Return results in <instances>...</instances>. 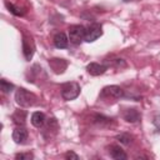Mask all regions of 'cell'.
<instances>
[{
	"label": "cell",
	"instance_id": "6da1fadb",
	"mask_svg": "<svg viewBox=\"0 0 160 160\" xmlns=\"http://www.w3.org/2000/svg\"><path fill=\"white\" fill-rule=\"evenodd\" d=\"M38 98L34 92L28 91L26 89H18L15 92V101L18 105H20L21 108H30L36 102Z\"/></svg>",
	"mask_w": 160,
	"mask_h": 160
},
{
	"label": "cell",
	"instance_id": "7a4b0ae2",
	"mask_svg": "<svg viewBox=\"0 0 160 160\" xmlns=\"http://www.w3.org/2000/svg\"><path fill=\"white\" fill-rule=\"evenodd\" d=\"M80 94V85L75 81H69L61 85V96L64 100L70 101L79 96Z\"/></svg>",
	"mask_w": 160,
	"mask_h": 160
},
{
	"label": "cell",
	"instance_id": "3957f363",
	"mask_svg": "<svg viewBox=\"0 0 160 160\" xmlns=\"http://www.w3.org/2000/svg\"><path fill=\"white\" fill-rule=\"evenodd\" d=\"M124 96V90L118 85H109L105 86L100 92V99H112V101L120 99Z\"/></svg>",
	"mask_w": 160,
	"mask_h": 160
},
{
	"label": "cell",
	"instance_id": "277c9868",
	"mask_svg": "<svg viewBox=\"0 0 160 160\" xmlns=\"http://www.w3.org/2000/svg\"><path fill=\"white\" fill-rule=\"evenodd\" d=\"M85 34H86V29L82 25H71L69 28V39L75 45L85 40Z\"/></svg>",
	"mask_w": 160,
	"mask_h": 160
},
{
	"label": "cell",
	"instance_id": "5b68a950",
	"mask_svg": "<svg viewBox=\"0 0 160 160\" xmlns=\"http://www.w3.org/2000/svg\"><path fill=\"white\" fill-rule=\"evenodd\" d=\"M34 51H35V44H34L32 39L28 35H24L22 36V52H24L25 59L30 60L34 55Z\"/></svg>",
	"mask_w": 160,
	"mask_h": 160
},
{
	"label": "cell",
	"instance_id": "8992f818",
	"mask_svg": "<svg viewBox=\"0 0 160 160\" xmlns=\"http://www.w3.org/2000/svg\"><path fill=\"white\" fill-rule=\"evenodd\" d=\"M101 35H102L101 26H100V25H92V26H90V28L86 30L85 41H86V42H92V41H95L96 39H99Z\"/></svg>",
	"mask_w": 160,
	"mask_h": 160
},
{
	"label": "cell",
	"instance_id": "52a82bcc",
	"mask_svg": "<svg viewBox=\"0 0 160 160\" xmlns=\"http://www.w3.org/2000/svg\"><path fill=\"white\" fill-rule=\"evenodd\" d=\"M49 65L54 70L55 74H62L66 70V68H68V61L64 60V59L54 58V59H50L49 60Z\"/></svg>",
	"mask_w": 160,
	"mask_h": 160
},
{
	"label": "cell",
	"instance_id": "ba28073f",
	"mask_svg": "<svg viewBox=\"0 0 160 160\" xmlns=\"http://www.w3.org/2000/svg\"><path fill=\"white\" fill-rule=\"evenodd\" d=\"M12 140L16 144H24L28 140V130L22 126H18L12 131Z\"/></svg>",
	"mask_w": 160,
	"mask_h": 160
},
{
	"label": "cell",
	"instance_id": "9c48e42d",
	"mask_svg": "<svg viewBox=\"0 0 160 160\" xmlns=\"http://www.w3.org/2000/svg\"><path fill=\"white\" fill-rule=\"evenodd\" d=\"M108 66L102 65V64H99V62H90L88 66H86V70L90 75L92 76H99V75H102L105 71H106Z\"/></svg>",
	"mask_w": 160,
	"mask_h": 160
},
{
	"label": "cell",
	"instance_id": "30bf717a",
	"mask_svg": "<svg viewBox=\"0 0 160 160\" xmlns=\"http://www.w3.org/2000/svg\"><path fill=\"white\" fill-rule=\"evenodd\" d=\"M109 154L115 160H125L128 159V155L119 145H110L109 146Z\"/></svg>",
	"mask_w": 160,
	"mask_h": 160
},
{
	"label": "cell",
	"instance_id": "8fae6325",
	"mask_svg": "<svg viewBox=\"0 0 160 160\" xmlns=\"http://www.w3.org/2000/svg\"><path fill=\"white\" fill-rule=\"evenodd\" d=\"M141 118V114L139 112L138 109L135 108H131V109H126L125 112H124V119L128 121V122H138Z\"/></svg>",
	"mask_w": 160,
	"mask_h": 160
},
{
	"label": "cell",
	"instance_id": "7c38bea8",
	"mask_svg": "<svg viewBox=\"0 0 160 160\" xmlns=\"http://www.w3.org/2000/svg\"><path fill=\"white\" fill-rule=\"evenodd\" d=\"M54 45L58 49H66L69 45V39L64 32H58L54 36Z\"/></svg>",
	"mask_w": 160,
	"mask_h": 160
},
{
	"label": "cell",
	"instance_id": "4fadbf2b",
	"mask_svg": "<svg viewBox=\"0 0 160 160\" xmlns=\"http://www.w3.org/2000/svg\"><path fill=\"white\" fill-rule=\"evenodd\" d=\"M26 116H28V112L25 110H16L11 115V119H12L14 124H16L18 126H22L26 121Z\"/></svg>",
	"mask_w": 160,
	"mask_h": 160
},
{
	"label": "cell",
	"instance_id": "5bb4252c",
	"mask_svg": "<svg viewBox=\"0 0 160 160\" xmlns=\"http://www.w3.org/2000/svg\"><path fill=\"white\" fill-rule=\"evenodd\" d=\"M45 115L40 111H35L32 115H31V124L35 126V128H42L45 125Z\"/></svg>",
	"mask_w": 160,
	"mask_h": 160
},
{
	"label": "cell",
	"instance_id": "9a60e30c",
	"mask_svg": "<svg viewBox=\"0 0 160 160\" xmlns=\"http://www.w3.org/2000/svg\"><path fill=\"white\" fill-rule=\"evenodd\" d=\"M5 5H6V8L10 10V12H11V14H14V15H16V16H22V15L25 14V10H24L22 8L16 6V5H14V4L9 2V1H6V2H5Z\"/></svg>",
	"mask_w": 160,
	"mask_h": 160
},
{
	"label": "cell",
	"instance_id": "2e32d148",
	"mask_svg": "<svg viewBox=\"0 0 160 160\" xmlns=\"http://www.w3.org/2000/svg\"><path fill=\"white\" fill-rule=\"evenodd\" d=\"M0 88H1L2 92H10V91L14 89V84L6 81L5 79H1V80H0Z\"/></svg>",
	"mask_w": 160,
	"mask_h": 160
},
{
	"label": "cell",
	"instance_id": "e0dca14e",
	"mask_svg": "<svg viewBox=\"0 0 160 160\" xmlns=\"http://www.w3.org/2000/svg\"><path fill=\"white\" fill-rule=\"evenodd\" d=\"M116 139L124 145H130V142H131V136L129 134H120L116 136Z\"/></svg>",
	"mask_w": 160,
	"mask_h": 160
},
{
	"label": "cell",
	"instance_id": "ac0fdd59",
	"mask_svg": "<svg viewBox=\"0 0 160 160\" xmlns=\"http://www.w3.org/2000/svg\"><path fill=\"white\" fill-rule=\"evenodd\" d=\"M15 159L16 160H30V159H34V155L31 152H20L15 155Z\"/></svg>",
	"mask_w": 160,
	"mask_h": 160
},
{
	"label": "cell",
	"instance_id": "d6986e66",
	"mask_svg": "<svg viewBox=\"0 0 160 160\" xmlns=\"http://www.w3.org/2000/svg\"><path fill=\"white\" fill-rule=\"evenodd\" d=\"M65 158H66V159H74V160H78V159H79V156H78L74 151H68V152L65 154Z\"/></svg>",
	"mask_w": 160,
	"mask_h": 160
},
{
	"label": "cell",
	"instance_id": "ffe728a7",
	"mask_svg": "<svg viewBox=\"0 0 160 160\" xmlns=\"http://www.w3.org/2000/svg\"><path fill=\"white\" fill-rule=\"evenodd\" d=\"M152 122H154V125L156 126V129L160 130V114H158V115L154 118V121H152Z\"/></svg>",
	"mask_w": 160,
	"mask_h": 160
},
{
	"label": "cell",
	"instance_id": "44dd1931",
	"mask_svg": "<svg viewBox=\"0 0 160 160\" xmlns=\"http://www.w3.org/2000/svg\"><path fill=\"white\" fill-rule=\"evenodd\" d=\"M122 1H125V2H129V1H134V0H122Z\"/></svg>",
	"mask_w": 160,
	"mask_h": 160
}]
</instances>
